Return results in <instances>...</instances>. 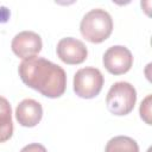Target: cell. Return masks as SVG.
<instances>
[{
  "mask_svg": "<svg viewBox=\"0 0 152 152\" xmlns=\"http://www.w3.org/2000/svg\"><path fill=\"white\" fill-rule=\"evenodd\" d=\"M18 72L27 87L46 97L56 99L65 91L66 75L64 69L43 57L34 56L24 59L18 66Z\"/></svg>",
  "mask_w": 152,
  "mask_h": 152,
  "instance_id": "1",
  "label": "cell"
},
{
  "mask_svg": "<svg viewBox=\"0 0 152 152\" xmlns=\"http://www.w3.org/2000/svg\"><path fill=\"white\" fill-rule=\"evenodd\" d=\"M80 31L88 42L99 44L104 42L113 31V19L110 14L101 8L90 10L81 20Z\"/></svg>",
  "mask_w": 152,
  "mask_h": 152,
  "instance_id": "2",
  "label": "cell"
},
{
  "mask_svg": "<svg viewBox=\"0 0 152 152\" xmlns=\"http://www.w3.org/2000/svg\"><path fill=\"white\" fill-rule=\"evenodd\" d=\"M137 101L135 88L128 82H115L107 93L106 104L114 115H127L134 108Z\"/></svg>",
  "mask_w": 152,
  "mask_h": 152,
  "instance_id": "3",
  "label": "cell"
},
{
  "mask_svg": "<svg viewBox=\"0 0 152 152\" xmlns=\"http://www.w3.org/2000/svg\"><path fill=\"white\" fill-rule=\"evenodd\" d=\"M103 82V75L97 68L86 66L74 76V91L82 99H93L100 94Z\"/></svg>",
  "mask_w": 152,
  "mask_h": 152,
  "instance_id": "4",
  "label": "cell"
},
{
  "mask_svg": "<svg viewBox=\"0 0 152 152\" xmlns=\"http://www.w3.org/2000/svg\"><path fill=\"white\" fill-rule=\"evenodd\" d=\"M102 61L108 72L113 75H122L132 68L133 56L126 46L114 45L104 52Z\"/></svg>",
  "mask_w": 152,
  "mask_h": 152,
  "instance_id": "5",
  "label": "cell"
},
{
  "mask_svg": "<svg viewBox=\"0 0 152 152\" xmlns=\"http://www.w3.org/2000/svg\"><path fill=\"white\" fill-rule=\"evenodd\" d=\"M42 48V38L33 31H21L17 33L11 43L12 51L23 61L37 56L40 52Z\"/></svg>",
  "mask_w": 152,
  "mask_h": 152,
  "instance_id": "6",
  "label": "cell"
},
{
  "mask_svg": "<svg viewBox=\"0 0 152 152\" xmlns=\"http://www.w3.org/2000/svg\"><path fill=\"white\" fill-rule=\"evenodd\" d=\"M56 52L62 62L70 65L83 63L88 56L87 46L74 37L62 38L57 44Z\"/></svg>",
  "mask_w": 152,
  "mask_h": 152,
  "instance_id": "7",
  "label": "cell"
},
{
  "mask_svg": "<svg viewBox=\"0 0 152 152\" xmlns=\"http://www.w3.org/2000/svg\"><path fill=\"white\" fill-rule=\"evenodd\" d=\"M15 118L21 126L34 127L43 118V107L33 99H25L17 106Z\"/></svg>",
  "mask_w": 152,
  "mask_h": 152,
  "instance_id": "8",
  "label": "cell"
},
{
  "mask_svg": "<svg viewBox=\"0 0 152 152\" xmlns=\"http://www.w3.org/2000/svg\"><path fill=\"white\" fill-rule=\"evenodd\" d=\"M13 134L12 109L7 99L0 96V142L7 141Z\"/></svg>",
  "mask_w": 152,
  "mask_h": 152,
  "instance_id": "9",
  "label": "cell"
},
{
  "mask_svg": "<svg viewBox=\"0 0 152 152\" xmlns=\"http://www.w3.org/2000/svg\"><path fill=\"white\" fill-rule=\"evenodd\" d=\"M104 152H139V146L133 138L127 135H118L107 142Z\"/></svg>",
  "mask_w": 152,
  "mask_h": 152,
  "instance_id": "10",
  "label": "cell"
},
{
  "mask_svg": "<svg viewBox=\"0 0 152 152\" xmlns=\"http://www.w3.org/2000/svg\"><path fill=\"white\" fill-rule=\"evenodd\" d=\"M151 100H152V96L147 95L142 100V102L140 104V108H139L140 116L147 125H151Z\"/></svg>",
  "mask_w": 152,
  "mask_h": 152,
  "instance_id": "11",
  "label": "cell"
},
{
  "mask_svg": "<svg viewBox=\"0 0 152 152\" xmlns=\"http://www.w3.org/2000/svg\"><path fill=\"white\" fill-rule=\"evenodd\" d=\"M20 152H48L45 146H43L42 144H38V142H32V144H28L26 146H24Z\"/></svg>",
  "mask_w": 152,
  "mask_h": 152,
  "instance_id": "12",
  "label": "cell"
}]
</instances>
